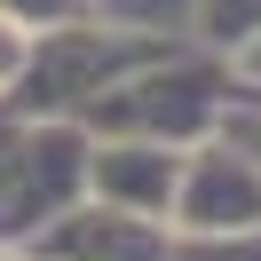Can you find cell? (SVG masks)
Listing matches in <instances>:
<instances>
[{
	"mask_svg": "<svg viewBox=\"0 0 261 261\" xmlns=\"http://www.w3.org/2000/svg\"><path fill=\"white\" fill-rule=\"evenodd\" d=\"M229 95H238L229 56H214V48H159L150 64H135L127 80L103 87L80 111V127L87 135H135V143L198 150L206 135H222Z\"/></svg>",
	"mask_w": 261,
	"mask_h": 261,
	"instance_id": "1",
	"label": "cell"
},
{
	"mask_svg": "<svg viewBox=\"0 0 261 261\" xmlns=\"http://www.w3.org/2000/svg\"><path fill=\"white\" fill-rule=\"evenodd\" d=\"M166 40L159 32H135V24H56V32H32V56H24V80L8 87L24 119H80L87 103L103 95L111 80H127L135 64H150Z\"/></svg>",
	"mask_w": 261,
	"mask_h": 261,
	"instance_id": "2",
	"label": "cell"
},
{
	"mask_svg": "<svg viewBox=\"0 0 261 261\" xmlns=\"http://www.w3.org/2000/svg\"><path fill=\"white\" fill-rule=\"evenodd\" d=\"M87 198V127L80 119H16L0 150V245H32Z\"/></svg>",
	"mask_w": 261,
	"mask_h": 261,
	"instance_id": "3",
	"label": "cell"
},
{
	"mask_svg": "<svg viewBox=\"0 0 261 261\" xmlns=\"http://www.w3.org/2000/svg\"><path fill=\"white\" fill-rule=\"evenodd\" d=\"M174 229H261V166L245 159L229 135H206V143L182 159Z\"/></svg>",
	"mask_w": 261,
	"mask_h": 261,
	"instance_id": "4",
	"label": "cell"
},
{
	"mask_svg": "<svg viewBox=\"0 0 261 261\" xmlns=\"http://www.w3.org/2000/svg\"><path fill=\"white\" fill-rule=\"evenodd\" d=\"M182 159L174 143H135V135H87V198L103 206L174 222V190H182Z\"/></svg>",
	"mask_w": 261,
	"mask_h": 261,
	"instance_id": "5",
	"label": "cell"
},
{
	"mask_svg": "<svg viewBox=\"0 0 261 261\" xmlns=\"http://www.w3.org/2000/svg\"><path fill=\"white\" fill-rule=\"evenodd\" d=\"M24 253H40V261H166L174 253V222H150V214L80 198V206H71L64 222H48Z\"/></svg>",
	"mask_w": 261,
	"mask_h": 261,
	"instance_id": "6",
	"label": "cell"
},
{
	"mask_svg": "<svg viewBox=\"0 0 261 261\" xmlns=\"http://www.w3.org/2000/svg\"><path fill=\"white\" fill-rule=\"evenodd\" d=\"M190 24H198V48L238 56L261 32V0H190Z\"/></svg>",
	"mask_w": 261,
	"mask_h": 261,
	"instance_id": "7",
	"label": "cell"
},
{
	"mask_svg": "<svg viewBox=\"0 0 261 261\" xmlns=\"http://www.w3.org/2000/svg\"><path fill=\"white\" fill-rule=\"evenodd\" d=\"M166 261H261V229H174Z\"/></svg>",
	"mask_w": 261,
	"mask_h": 261,
	"instance_id": "8",
	"label": "cell"
},
{
	"mask_svg": "<svg viewBox=\"0 0 261 261\" xmlns=\"http://www.w3.org/2000/svg\"><path fill=\"white\" fill-rule=\"evenodd\" d=\"M222 135L261 166V95H245V87H238V95H229V111H222Z\"/></svg>",
	"mask_w": 261,
	"mask_h": 261,
	"instance_id": "9",
	"label": "cell"
},
{
	"mask_svg": "<svg viewBox=\"0 0 261 261\" xmlns=\"http://www.w3.org/2000/svg\"><path fill=\"white\" fill-rule=\"evenodd\" d=\"M24 56H32V32H24L16 16H0V103H8V87L24 80Z\"/></svg>",
	"mask_w": 261,
	"mask_h": 261,
	"instance_id": "10",
	"label": "cell"
},
{
	"mask_svg": "<svg viewBox=\"0 0 261 261\" xmlns=\"http://www.w3.org/2000/svg\"><path fill=\"white\" fill-rule=\"evenodd\" d=\"M229 80H238V87H245V95H261V32H253V40H245V48H238V56H229Z\"/></svg>",
	"mask_w": 261,
	"mask_h": 261,
	"instance_id": "11",
	"label": "cell"
},
{
	"mask_svg": "<svg viewBox=\"0 0 261 261\" xmlns=\"http://www.w3.org/2000/svg\"><path fill=\"white\" fill-rule=\"evenodd\" d=\"M0 261H24V245H0Z\"/></svg>",
	"mask_w": 261,
	"mask_h": 261,
	"instance_id": "12",
	"label": "cell"
}]
</instances>
